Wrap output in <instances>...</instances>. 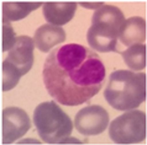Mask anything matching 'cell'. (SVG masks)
Wrapping results in <instances>:
<instances>
[{
    "label": "cell",
    "instance_id": "cell-2",
    "mask_svg": "<svg viewBox=\"0 0 147 145\" xmlns=\"http://www.w3.org/2000/svg\"><path fill=\"white\" fill-rule=\"evenodd\" d=\"M107 102L117 111L137 108L146 100V74L134 70H115L105 87Z\"/></svg>",
    "mask_w": 147,
    "mask_h": 145
},
{
    "label": "cell",
    "instance_id": "cell-16",
    "mask_svg": "<svg viewBox=\"0 0 147 145\" xmlns=\"http://www.w3.org/2000/svg\"><path fill=\"white\" fill-rule=\"evenodd\" d=\"M92 3H80V5L82 6H84V7H90V9H99L100 6H103V3H95V5H90Z\"/></svg>",
    "mask_w": 147,
    "mask_h": 145
},
{
    "label": "cell",
    "instance_id": "cell-4",
    "mask_svg": "<svg viewBox=\"0 0 147 145\" xmlns=\"http://www.w3.org/2000/svg\"><path fill=\"white\" fill-rule=\"evenodd\" d=\"M125 21V16L119 7L103 5L94 11L92 26L87 32V41L98 52H117L116 44Z\"/></svg>",
    "mask_w": 147,
    "mask_h": 145
},
{
    "label": "cell",
    "instance_id": "cell-12",
    "mask_svg": "<svg viewBox=\"0 0 147 145\" xmlns=\"http://www.w3.org/2000/svg\"><path fill=\"white\" fill-rule=\"evenodd\" d=\"M43 3H3V21H18L42 5Z\"/></svg>",
    "mask_w": 147,
    "mask_h": 145
},
{
    "label": "cell",
    "instance_id": "cell-5",
    "mask_svg": "<svg viewBox=\"0 0 147 145\" xmlns=\"http://www.w3.org/2000/svg\"><path fill=\"white\" fill-rule=\"evenodd\" d=\"M109 136L116 144H137L146 139V114L130 110L110 123Z\"/></svg>",
    "mask_w": 147,
    "mask_h": 145
},
{
    "label": "cell",
    "instance_id": "cell-6",
    "mask_svg": "<svg viewBox=\"0 0 147 145\" xmlns=\"http://www.w3.org/2000/svg\"><path fill=\"white\" fill-rule=\"evenodd\" d=\"M109 124V113L99 104H89L76 114L74 127L83 135H99Z\"/></svg>",
    "mask_w": 147,
    "mask_h": 145
},
{
    "label": "cell",
    "instance_id": "cell-15",
    "mask_svg": "<svg viewBox=\"0 0 147 145\" xmlns=\"http://www.w3.org/2000/svg\"><path fill=\"white\" fill-rule=\"evenodd\" d=\"M1 30H3V37H1V49L3 52L5 51H10L14 47L16 37H15V31L13 29V26L10 25V22L7 21H3L1 25Z\"/></svg>",
    "mask_w": 147,
    "mask_h": 145
},
{
    "label": "cell",
    "instance_id": "cell-10",
    "mask_svg": "<svg viewBox=\"0 0 147 145\" xmlns=\"http://www.w3.org/2000/svg\"><path fill=\"white\" fill-rule=\"evenodd\" d=\"M119 39L126 47L144 43L146 41V20L140 16H134L125 20L119 35Z\"/></svg>",
    "mask_w": 147,
    "mask_h": 145
},
{
    "label": "cell",
    "instance_id": "cell-8",
    "mask_svg": "<svg viewBox=\"0 0 147 145\" xmlns=\"http://www.w3.org/2000/svg\"><path fill=\"white\" fill-rule=\"evenodd\" d=\"M34 38L28 36L16 37L14 47L9 51L6 60L18 68L22 75L27 74L34 64Z\"/></svg>",
    "mask_w": 147,
    "mask_h": 145
},
{
    "label": "cell",
    "instance_id": "cell-14",
    "mask_svg": "<svg viewBox=\"0 0 147 145\" xmlns=\"http://www.w3.org/2000/svg\"><path fill=\"white\" fill-rule=\"evenodd\" d=\"M21 76L22 74L18 68L5 59L1 63V90L6 92L14 88L18 85Z\"/></svg>",
    "mask_w": 147,
    "mask_h": 145
},
{
    "label": "cell",
    "instance_id": "cell-9",
    "mask_svg": "<svg viewBox=\"0 0 147 145\" xmlns=\"http://www.w3.org/2000/svg\"><path fill=\"white\" fill-rule=\"evenodd\" d=\"M67 36L66 32L61 26H55L51 23L40 26L35 32L34 42L35 46L38 48L41 52H50L55 46L66 41Z\"/></svg>",
    "mask_w": 147,
    "mask_h": 145
},
{
    "label": "cell",
    "instance_id": "cell-1",
    "mask_svg": "<svg viewBox=\"0 0 147 145\" xmlns=\"http://www.w3.org/2000/svg\"><path fill=\"white\" fill-rule=\"evenodd\" d=\"M42 78L48 95L64 106H79L101 90L103 60L90 48L69 43L55 48L43 64Z\"/></svg>",
    "mask_w": 147,
    "mask_h": 145
},
{
    "label": "cell",
    "instance_id": "cell-7",
    "mask_svg": "<svg viewBox=\"0 0 147 145\" xmlns=\"http://www.w3.org/2000/svg\"><path fill=\"white\" fill-rule=\"evenodd\" d=\"M3 124V144H11L31 128L30 117L19 107H6L1 113Z\"/></svg>",
    "mask_w": 147,
    "mask_h": 145
},
{
    "label": "cell",
    "instance_id": "cell-3",
    "mask_svg": "<svg viewBox=\"0 0 147 145\" xmlns=\"http://www.w3.org/2000/svg\"><path fill=\"white\" fill-rule=\"evenodd\" d=\"M34 122L40 138L48 144H80L77 138H69L73 123L69 116L63 112L55 101L42 102L35 108Z\"/></svg>",
    "mask_w": 147,
    "mask_h": 145
},
{
    "label": "cell",
    "instance_id": "cell-11",
    "mask_svg": "<svg viewBox=\"0 0 147 145\" xmlns=\"http://www.w3.org/2000/svg\"><path fill=\"white\" fill-rule=\"evenodd\" d=\"M77 3H53L48 1L43 4V16L46 21L55 26H62L68 23L74 16Z\"/></svg>",
    "mask_w": 147,
    "mask_h": 145
},
{
    "label": "cell",
    "instance_id": "cell-13",
    "mask_svg": "<svg viewBox=\"0 0 147 145\" xmlns=\"http://www.w3.org/2000/svg\"><path fill=\"white\" fill-rule=\"evenodd\" d=\"M121 55L131 70H142L146 67V46L145 43L134 44L127 49L121 52Z\"/></svg>",
    "mask_w": 147,
    "mask_h": 145
}]
</instances>
